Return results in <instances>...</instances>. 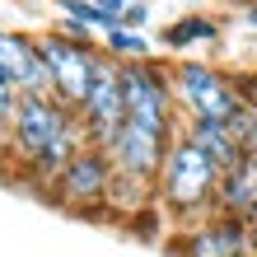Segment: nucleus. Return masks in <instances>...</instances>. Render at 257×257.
<instances>
[{"mask_svg": "<svg viewBox=\"0 0 257 257\" xmlns=\"http://www.w3.org/2000/svg\"><path fill=\"white\" fill-rule=\"evenodd\" d=\"M10 131H14L19 155L33 164L38 173H52V178H61V169L75 159V150L89 145L84 126H80V112L66 108V103H56V98H33V94L19 98Z\"/></svg>", "mask_w": 257, "mask_h": 257, "instance_id": "obj_1", "label": "nucleus"}, {"mask_svg": "<svg viewBox=\"0 0 257 257\" xmlns=\"http://www.w3.org/2000/svg\"><path fill=\"white\" fill-rule=\"evenodd\" d=\"M155 192H159V201H164L169 215H178V220H201L206 210L215 206L220 169L187 141L183 131H178L173 145H169V159H164V169H159Z\"/></svg>", "mask_w": 257, "mask_h": 257, "instance_id": "obj_2", "label": "nucleus"}, {"mask_svg": "<svg viewBox=\"0 0 257 257\" xmlns=\"http://www.w3.org/2000/svg\"><path fill=\"white\" fill-rule=\"evenodd\" d=\"M173 98H178V108L187 112V122H192V117L229 122L238 108H248L238 80H229V75L215 70L210 61H192V56L173 61Z\"/></svg>", "mask_w": 257, "mask_h": 257, "instance_id": "obj_3", "label": "nucleus"}, {"mask_svg": "<svg viewBox=\"0 0 257 257\" xmlns=\"http://www.w3.org/2000/svg\"><path fill=\"white\" fill-rule=\"evenodd\" d=\"M122 94H126V122H141L150 131H164V136H178L173 131V66L155 61H122Z\"/></svg>", "mask_w": 257, "mask_h": 257, "instance_id": "obj_4", "label": "nucleus"}, {"mask_svg": "<svg viewBox=\"0 0 257 257\" xmlns=\"http://www.w3.org/2000/svg\"><path fill=\"white\" fill-rule=\"evenodd\" d=\"M38 52H42V66L52 75V94L56 103H66V108L80 112V103L89 98V84H94V70H98V56L103 47L94 42H75V38H61L52 28V33L38 38Z\"/></svg>", "mask_w": 257, "mask_h": 257, "instance_id": "obj_5", "label": "nucleus"}, {"mask_svg": "<svg viewBox=\"0 0 257 257\" xmlns=\"http://www.w3.org/2000/svg\"><path fill=\"white\" fill-rule=\"evenodd\" d=\"M80 126H84V141L108 150L112 136L126 126V94H122V61L103 52L98 56V70H94V84H89V98L80 103Z\"/></svg>", "mask_w": 257, "mask_h": 257, "instance_id": "obj_6", "label": "nucleus"}, {"mask_svg": "<svg viewBox=\"0 0 257 257\" xmlns=\"http://www.w3.org/2000/svg\"><path fill=\"white\" fill-rule=\"evenodd\" d=\"M173 257H257V224L238 220V215H201L187 224L183 234H173L169 243Z\"/></svg>", "mask_w": 257, "mask_h": 257, "instance_id": "obj_7", "label": "nucleus"}, {"mask_svg": "<svg viewBox=\"0 0 257 257\" xmlns=\"http://www.w3.org/2000/svg\"><path fill=\"white\" fill-rule=\"evenodd\" d=\"M169 145H173V136L150 131V126H141V122H126L122 131L112 136L108 159H112V169L126 173V178L159 183V169H164V159H169Z\"/></svg>", "mask_w": 257, "mask_h": 257, "instance_id": "obj_8", "label": "nucleus"}, {"mask_svg": "<svg viewBox=\"0 0 257 257\" xmlns=\"http://www.w3.org/2000/svg\"><path fill=\"white\" fill-rule=\"evenodd\" d=\"M112 178H117V169H112L108 150L80 145V150H75V159L61 169L56 187H61V201L66 206H94V201H108Z\"/></svg>", "mask_w": 257, "mask_h": 257, "instance_id": "obj_9", "label": "nucleus"}, {"mask_svg": "<svg viewBox=\"0 0 257 257\" xmlns=\"http://www.w3.org/2000/svg\"><path fill=\"white\" fill-rule=\"evenodd\" d=\"M215 210H224V215H238L257 224V164L243 155L234 164V169L220 173V192H215Z\"/></svg>", "mask_w": 257, "mask_h": 257, "instance_id": "obj_10", "label": "nucleus"}, {"mask_svg": "<svg viewBox=\"0 0 257 257\" xmlns=\"http://www.w3.org/2000/svg\"><path fill=\"white\" fill-rule=\"evenodd\" d=\"M183 136L201 150V155L215 164V169L224 173V169H234L238 159H243V145H238V136L224 126V122H210V117H192V122L183 126Z\"/></svg>", "mask_w": 257, "mask_h": 257, "instance_id": "obj_11", "label": "nucleus"}, {"mask_svg": "<svg viewBox=\"0 0 257 257\" xmlns=\"http://www.w3.org/2000/svg\"><path fill=\"white\" fill-rule=\"evenodd\" d=\"M215 38H220V24L210 19V14H183L178 24H169L159 33V42L173 47V52H187V47H196V42H215Z\"/></svg>", "mask_w": 257, "mask_h": 257, "instance_id": "obj_12", "label": "nucleus"}, {"mask_svg": "<svg viewBox=\"0 0 257 257\" xmlns=\"http://www.w3.org/2000/svg\"><path fill=\"white\" fill-rule=\"evenodd\" d=\"M103 52L117 56V61H145L150 42L136 33V28H108V33H103Z\"/></svg>", "mask_w": 257, "mask_h": 257, "instance_id": "obj_13", "label": "nucleus"}, {"mask_svg": "<svg viewBox=\"0 0 257 257\" xmlns=\"http://www.w3.org/2000/svg\"><path fill=\"white\" fill-rule=\"evenodd\" d=\"M56 10H61L66 19H75V24H84V28H94L98 38L108 33V28H122V24L112 19V14H103V10L94 5V0H56Z\"/></svg>", "mask_w": 257, "mask_h": 257, "instance_id": "obj_14", "label": "nucleus"}, {"mask_svg": "<svg viewBox=\"0 0 257 257\" xmlns=\"http://www.w3.org/2000/svg\"><path fill=\"white\" fill-rule=\"evenodd\" d=\"M19 98H24V94H19V84H14L10 75L0 70V131L14 122V108H19Z\"/></svg>", "mask_w": 257, "mask_h": 257, "instance_id": "obj_15", "label": "nucleus"}, {"mask_svg": "<svg viewBox=\"0 0 257 257\" xmlns=\"http://www.w3.org/2000/svg\"><path fill=\"white\" fill-rule=\"evenodd\" d=\"M145 19H150V5H145V0H136V5L122 14V28H141Z\"/></svg>", "mask_w": 257, "mask_h": 257, "instance_id": "obj_16", "label": "nucleus"}, {"mask_svg": "<svg viewBox=\"0 0 257 257\" xmlns=\"http://www.w3.org/2000/svg\"><path fill=\"white\" fill-rule=\"evenodd\" d=\"M94 5H98L103 14H112V19H117V24H122V14H126V10L136 5V0H94Z\"/></svg>", "mask_w": 257, "mask_h": 257, "instance_id": "obj_17", "label": "nucleus"}, {"mask_svg": "<svg viewBox=\"0 0 257 257\" xmlns=\"http://www.w3.org/2000/svg\"><path fill=\"white\" fill-rule=\"evenodd\" d=\"M243 155H248V159L257 164V131H252V141H248V150H243Z\"/></svg>", "mask_w": 257, "mask_h": 257, "instance_id": "obj_18", "label": "nucleus"}, {"mask_svg": "<svg viewBox=\"0 0 257 257\" xmlns=\"http://www.w3.org/2000/svg\"><path fill=\"white\" fill-rule=\"evenodd\" d=\"M243 19H248V24L257 28V5H248V10H243Z\"/></svg>", "mask_w": 257, "mask_h": 257, "instance_id": "obj_19", "label": "nucleus"}]
</instances>
